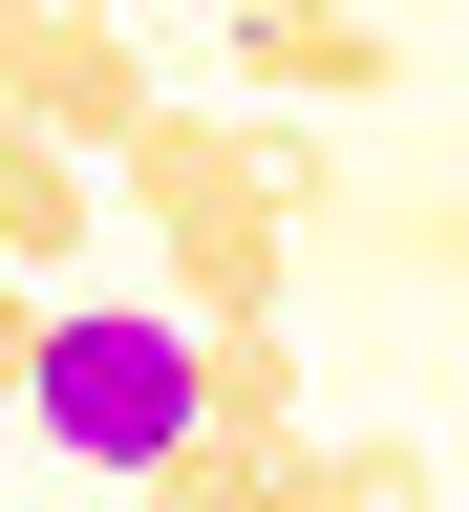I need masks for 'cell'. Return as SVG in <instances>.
I'll use <instances>...</instances> for the list:
<instances>
[{"label": "cell", "mask_w": 469, "mask_h": 512, "mask_svg": "<svg viewBox=\"0 0 469 512\" xmlns=\"http://www.w3.org/2000/svg\"><path fill=\"white\" fill-rule=\"evenodd\" d=\"M107 192L150 214V256H171V320L192 342H256L278 320V278H299V214L256 192V128H214V107H150L107 150Z\"/></svg>", "instance_id": "6da1fadb"}, {"label": "cell", "mask_w": 469, "mask_h": 512, "mask_svg": "<svg viewBox=\"0 0 469 512\" xmlns=\"http://www.w3.org/2000/svg\"><path fill=\"white\" fill-rule=\"evenodd\" d=\"M22 427L64 470H171L214 427V342H171V299H43V363H22Z\"/></svg>", "instance_id": "7a4b0ae2"}, {"label": "cell", "mask_w": 469, "mask_h": 512, "mask_svg": "<svg viewBox=\"0 0 469 512\" xmlns=\"http://www.w3.org/2000/svg\"><path fill=\"white\" fill-rule=\"evenodd\" d=\"M150 107H171V86H150L128 22H43V43H22V128H43V150H128Z\"/></svg>", "instance_id": "3957f363"}, {"label": "cell", "mask_w": 469, "mask_h": 512, "mask_svg": "<svg viewBox=\"0 0 469 512\" xmlns=\"http://www.w3.org/2000/svg\"><path fill=\"white\" fill-rule=\"evenodd\" d=\"M235 64H256L278 107H384V64H406V43H384L363 0H235Z\"/></svg>", "instance_id": "277c9868"}, {"label": "cell", "mask_w": 469, "mask_h": 512, "mask_svg": "<svg viewBox=\"0 0 469 512\" xmlns=\"http://www.w3.org/2000/svg\"><path fill=\"white\" fill-rule=\"evenodd\" d=\"M86 214H107V171H86V150H43V128H0V278L86 256Z\"/></svg>", "instance_id": "5b68a950"}, {"label": "cell", "mask_w": 469, "mask_h": 512, "mask_svg": "<svg viewBox=\"0 0 469 512\" xmlns=\"http://www.w3.org/2000/svg\"><path fill=\"white\" fill-rule=\"evenodd\" d=\"M278 512H448V470H427L406 427H320L299 470H278Z\"/></svg>", "instance_id": "8992f818"}, {"label": "cell", "mask_w": 469, "mask_h": 512, "mask_svg": "<svg viewBox=\"0 0 469 512\" xmlns=\"http://www.w3.org/2000/svg\"><path fill=\"white\" fill-rule=\"evenodd\" d=\"M299 448H320V427H299ZM299 448H256V427H192L171 470H128V491H150V512H278V470H299Z\"/></svg>", "instance_id": "52a82bcc"}, {"label": "cell", "mask_w": 469, "mask_h": 512, "mask_svg": "<svg viewBox=\"0 0 469 512\" xmlns=\"http://www.w3.org/2000/svg\"><path fill=\"white\" fill-rule=\"evenodd\" d=\"M214 427H256V448H299L320 406H299V342L256 320V342H214Z\"/></svg>", "instance_id": "ba28073f"}, {"label": "cell", "mask_w": 469, "mask_h": 512, "mask_svg": "<svg viewBox=\"0 0 469 512\" xmlns=\"http://www.w3.org/2000/svg\"><path fill=\"white\" fill-rule=\"evenodd\" d=\"M22 363H43V299H22V278H0V406H22Z\"/></svg>", "instance_id": "9c48e42d"}, {"label": "cell", "mask_w": 469, "mask_h": 512, "mask_svg": "<svg viewBox=\"0 0 469 512\" xmlns=\"http://www.w3.org/2000/svg\"><path fill=\"white\" fill-rule=\"evenodd\" d=\"M43 22H107V0H0V43H43Z\"/></svg>", "instance_id": "30bf717a"}, {"label": "cell", "mask_w": 469, "mask_h": 512, "mask_svg": "<svg viewBox=\"0 0 469 512\" xmlns=\"http://www.w3.org/2000/svg\"><path fill=\"white\" fill-rule=\"evenodd\" d=\"M0 128H22V43H0Z\"/></svg>", "instance_id": "8fae6325"}, {"label": "cell", "mask_w": 469, "mask_h": 512, "mask_svg": "<svg viewBox=\"0 0 469 512\" xmlns=\"http://www.w3.org/2000/svg\"><path fill=\"white\" fill-rule=\"evenodd\" d=\"M448 278H469V192H448Z\"/></svg>", "instance_id": "7c38bea8"}, {"label": "cell", "mask_w": 469, "mask_h": 512, "mask_svg": "<svg viewBox=\"0 0 469 512\" xmlns=\"http://www.w3.org/2000/svg\"><path fill=\"white\" fill-rule=\"evenodd\" d=\"M448 406H469V342H448Z\"/></svg>", "instance_id": "4fadbf2b"}]
</instances>
